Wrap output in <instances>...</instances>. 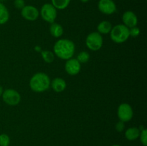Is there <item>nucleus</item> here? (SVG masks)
Masks as SVG:
<instances>
[{
    "label": "nucleus",
    "mask_w": 147,
    "mask_h": 146,
    "mask_svg": "<svg viewBox=\"0 0 147 146\" xmlns=\"http://www.w3.org/2000/svg\"><path fill=\"white\" fill-rule=\"evenodd\" d=\"M53 50L57 57L62 60H67L72 58L74 55L76 47L71 40L62 39L56 42L53 47Z\"/></svg>",
    "instance_id": "nucleus-1"
},
{
    "label": "nucleus",
    "mask_w": 147,
    "mask_h": 146,
    "mask_svg": "<svg viewBox=\"0 0 147 146\" xmlns=\"http://www.w3.org/2000/svg\"><path fill=\"white\" fill-rule=\"evenodd\" d=\"M50 86V79L45 73H36L30 79V87L35 92H43L48 90Z\"/></svg>",
    "instance_id": "nucleus-2"
},
{
    "label": "nucleus",
    "mask_w": 147,
    "mask_h": 146,
    "mask_svg": "<svg viewBox=\"0 0 147 146\" xmlns=\"http://www.w3.org/2000/svg\"><path fill=\"white\" fill-rule=\"evenodd\" d=\"M111 39L114 42L121 44L129 39V29L124 24H117L112 27L110 31Z\"/></svg>",
    "instance_id": "nucleus-3"
},
{
    "label": "nucleus",
    "mask_w": 147,
    "mask_h": 146,
    "mask_svg": "<svg viewBox=\"0 0 147 146\" xmlns=\"http://www.w3.org/2000/svg\"><path fill=\"white\" fill-rule=\"evenodd\" d=\"M86 44L89 50L98 51L103 46V37L100 33L91 32L86 37Z\"/></svg>",
    "instance_id": "nucleus-4"
},
{
    "label": "nucleus",
    "mask_w": 147,
    "mask_h": 146,
    "mask_svg": "<svg viewBox=\"0 0 147 146\" xmlns=\"http://www.w3.org/2000/svg\"><path fill=\"white\" fill-rule=\"evenodd\" d=\"M40 14L45 21L52 24L57 17V9L52 4L46 3L41 7Z\"/></svg>",
    "instance_id": "nucleus-5"
},
{
    "label": "nucleus",
    "mask_w": 147,
    "mask_h": 146,
    "mask_svg": "<svg viewBox=\"0 0 147 146\" xmlns=\"http://www.w3.org/2000/svg\"><path fill=\"white\" fill-rule=\"evenodd\" d=\"M3 101L6 104L11 106L18 104L21 101V96L20 93L14 89H7L4 90L1 95Z\"/></svg>",
    "instance_id": "nucleus-6"
},
{
    "label": "nucleus",
    "mask_w": 147,
    "mask_h": 146,
    "mask_svg": "<svg viewBox=\"0 0 147 146\" xmlns=\"http://www.w3.org/2000/svg\"><path fill=\"white\" fill-rule=\"evenodd\" d=\"M134 112L131 106L127 103H122L118 108V117L121 121L126 123L130 121L133 117Z\"/></svg>",
    "instance_id": "nucleus-7"
},
{
    "label": "nucleus",
    "mask_w": 147,
    "mask_h": 146,
    "mask_svg": "<svg viewBox=\"0 0 147 146\" xmlns=\"http://www.w3.org/2000/svg\"><path fill=\"white\" fill-rule=\"evenodd\" d=\"M99 11L104 14H112L116 11V5L113 0H99L98 3Z\"/></svg>",
    "instance_id": "nucleus-8"
},
{
    "label": "nucleus",
    "mask_w": 147,
    "mask_h": 146,
    "mask_svg": "<svg viewBox=\"0 0 147 146\" xmlns=\"http://www.w3.org/2000/svg\"><path fill=\"white\" fill-rule=\"evenodd\" d=\"M21 14L26 20L35 21L40 15V11L34 6L25 5L21 9Z\"/></svg>",
    "instance_id": "nucleus-9"
},
{
    "label": "nucleus",
    "mask_w": 147,
    "mask_h": 146,
    "mask_svg": "<svg viewBox=\"0 0 147 146\" xmlns=\"http://www.w3.org/2000/svg\"><path fill=\"white\" fill-rule=\"evenodd\" d=\"M66 72L70 75H76L78 74L81 69L80 63L77 60V59L70 58L67 60L65 65Z\"/></svg>",
    "instance_id": "nucleus-10"
},
{
    "label": "nucleus",
    "mask_w": 147,
    "mask_h": 146,
    "mask_svg": "<svg viewBox=\"0 0 147 146\" xmlns=\"http://www.w3.org/2000/svg\"><path fill=\"white\" fill-rule=\"evenodd\" d=\"M122 21L123 24L128 28L136 27L138 24V18L136 14L131 11H126L122 16Z\"/></svg>",
    "instance_id": "nucleus-11"
},
{
    "label": "nucleus",
    "mask_w": 147,
    "mask_h": 146,
    "mask_svg": "<svg viewBox=\"0 0 147 146\" xmlns=\"http://www.w3.org/2000/svg\"><path fill=\"white\" fill-rule=\"evenodd\" d=\"M50 85L52 88L56 92H61L64 91L66 88V82L60 77L53 79V81L50 82Z\"/></svg>",
    "instance_id": "nucleus-12"
},
{
    "label": "nucleus",
    "mask_w": 147,
    "mask_h": 146,
    "mask_svg": "<svg viewBox=\"0 0 147 146\" xmlns=\"http://www.w3.org/2000/svg\"><path fill=\"white\" fill-rule=\"evenodd\" d=\"M140 132V130L137 127H130L125 133V137L128 140H130V141L135 140L139 137Z\"/></svg>",
    "instance_id": "nucleus-13"
},
{
    "label": "nucleus",
    "mask_w": 147,
    "mask_h": 146,
    "mask_svg": "<svg viewBox=\"0 0 147 146\" xmlns=\"http://www.w3.org/2000/svg\"><path fill=\"white\" fill-rule=\"evenodd\" d=\"M112 29V24L109 21H103L98 24L97 27L98 32L100 34H106L110 33Z\"/></svg>",
    "instance_id": "nucleus-14"
},
{
    "label": "nucleus",
    "mask_w": 147,
    "mask_h": 146,
    "mask_svg": "<svg viewBox=\"0 0 147 146\" xmlns=\"http://www.w3.org/2000/svg\"><path fill=\"white\" fill-rule=\"evenodd\" d=\"M50 32L52 36L56 37V38H58V37H61L63 34V27L57 23H52L50 27Z\"/></svg>",
    "instance_id": "nucleus-15"
},
{
    "label": "nucleus",
    "mask_w": 147,
    "mask_h": 146,
    "mask_svg": "<svg viewBox=\"0 0 147 146\" xmlns=\"http://www.w3.org/2000/svg\"><path fill=\"white\" fill-rule=\"evenodd\" d=\"M9 19V13L6 6L0 2V24H4L8 21Z\"/></svg>",
    "instance_id": "nucleus-16"
},
{
    "label": "nucleus",
    "mask_w": 147,
    "mask_h": 146,
    "mask_svg": "<svg viewBox=\"0 0 147 146\" xmlns=\"http://www.w3.org/2000/svg\"><path fill=\"white\" fill-rule=\"evenodd\" d=\"M52 4L56 9H65L68 7L70 0H51Z\"/></svg>",
    "instance_id": "nucleus-17"
},
{
    "label": "nucleus",
    "mask_w": 147,
    "mask_h": 146,
    "mask_svg": "<svg viewBox=\"0 0 147 146\" xmlns=\"http://www.w3.org/2000/svg\"><path fill=\"white\" fill-rule=\"evenodd\" d=\"M42 57L44 61L47 63H51L54 61L55 54L52 52L50 51H42L41 52Z\"/></svg>",
    "instance_id": "nucleus-18"
},
{
    "label": "nucleus",
    "mask_w": 147,
    "mask_h": 146,
    "mask_svg": "<svg viewBox=\"0 0 147 146\" xmlns=\"http://www.w3.org/2000/svg\"><path fill=\"white\" fill-rule=\"evenodd\" d=\"M76 59L80 63H86L90 59V54L87 52H81L79 53Z\"/></svg>",
    "instance_id": "nucleus-19"
},
{
    "label": "nucleus",
    "mask_w": 147,
    "mask_h": 146,
    "mask_svg": "<svg viewBox=\"0 0 147 146\" xmlns=\"http://www.w3.org/2000/svg\"><path fill=\"white\" fill-rule=\"evenodd\" d=\"M10 138L7 134L0 135V146H9Z\"/></svg>",
    "instance_id": "nucleus-20"
},
{
    "label": "nucleus",
    "mask_w": 147,
    "mask_h": 146,
    "mask_svg": "<svg viewBox=\"0 0 147 146\" xmlns=\"http://www.w3.org/2000/svg\"><path fill=\"white\" fill-rule=\"evenodd\" d=\"M140 137V140L142 142V144L144 146L147 145V130L146 129H143L142 132H140V135L139 137Z\"/></svg>",
    "instance_id": "nucleus-21"
},
{
    "label": "nucleus",
    "mask_w": 147,
    "mask_h": 146,
    "mask_svg": "<svg viewBox=\"0 0 147 146\" xmlns=\"http://www.w3.org/2000/svg\"><path fill=\"white\" fill-rule=\"evenodd\" d=\"M139 33H140V30H139L138 27H134L129 29V34H130V36H132V37H137V36L139 35Z\"/></svg>",
    "instance_id": "nucleus-22"
},
{
    "label": "nucleus",
    "mask_w": 147,
    "mask_h": 146,
    "mask_svg": "<svg viewBox=\"0 0 147 146\" xmlns=\"http://www.w3.org/2000/svg\"><path fill=\"white\" fill-rule=\"evenodd\" d=\"M14 4L16 8L22 9L25 6V2L24 0H14Z\"/></svg>",
    "instance_id": "nucleus-23"
},
{
    "label": "nucleus",
    "mask_w": 147,
    "mask_h": 146,
    "mask_svg": "<svg viewBox=\"0 0 147 146\" xmlns=\"http://www.w3.org/2000/svg\"><path fill=\"white\" fill-rule=\"evenodd\" d=\"M125 125H124V123L122 121H119V123H116V129L118 132H122L124 129Z\"/></svg>",
    "instance_id": "nucleus-24"
},
{
    "label": "nucleus",
    "mask_w": 147,
    "mask_h": 146,
    "mask_svg": "<svg viewBox=\"0 0 147 146\" xmlns=\"http://www.w3.org/2000/svg\"><path fill=\"white\" fill-rule=\"evenodd\" d=\"M3 92H4V90H3L2 87H1V86H0V97H1V96L2 95Z\"/></svg>",
    "instance_id": "nucleus-25"
},
{
    "label": "nucleus",
    "mask_w": 147,
    "mask_h": 146,
    "mask_svg": "<svg viewBox=\"0 0 147 146\" xmlns=\"http://www.w3.org/2000/svg\"><path fill=\"white\" fill-rule=\"evenodd\" d=\"M80 1H81L83 3H86V2H88L89 0H80Z\"/></svg>",
    "instance_id": "nucleus-26"
},
{
    "label": "nucleus",
    "mask_w": 147,
    "mask_h": 146,
    "mask_svg": "<svg viewBox=\"0 0 147 146\" xmlns=\"http://www.w3.org/2000/svg\"><path fill=\"white\" fill-rule=\"evenodd\" d=\"M113 146H120V145H113Z\"/></svg>",
    "instance_id": "nucleus-27"
},
{
    "label": "nucleus",
    "mask_w": 147,
    "mask_h": 146,
    "mask_svg": "<svg viewBox=\"0 0 147 146\" xmlns=\"http://www.w3.org/2000/svg\"><path fill=\"white\" fill-rule=\"evenodd\" d=\"M4 1V0H0V2H1V1Z\"/></svg>",
    "instance_id": "nucleus-28"
}]
</instances>
